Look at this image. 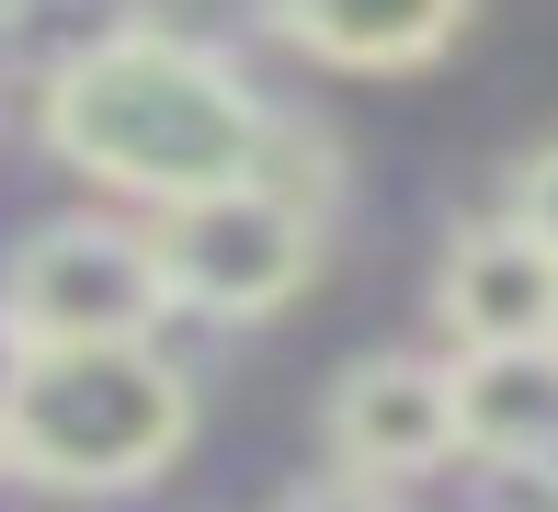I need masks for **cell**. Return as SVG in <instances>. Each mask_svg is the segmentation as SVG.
<instances>
[{"label": "cell", "mask_w": 558, "mask_h": 512, "mask_svg": "<svg viewBox=\"0 0 558 512\" xmlns=\"http://www.w3.org/2000/svg\"><path fill=\"white\" fill-rule=\"evenodd\" d=\"M263 137L274 114L228 58H183V46L125 35V23L46 69V148L137 205H194V194L251 183Z\"/></svg>", "instance_id": "obj_1"}, {"label": "cell", "mask_w": 558, "mask_h": 512, "mask_svg": "<svg viewBox=\"0 0 558 512\" xmlns=\"http://www.w3.org/2000/svg\"><path fill=\"white\" fill-rule=\"evenodd\" d=\"M194 432V388L148 342H92V353H23L0 467L35 490H148Z\"/></svg>", "instance_id": "obj_2"}, {"label": "cell", "mask_w": 558, "mask_h": 512, "mask_svg": "<svg viewBox=\"0 0 558 512\" xmlns=\"http://www.w3.org/2000/svg\"><path fill=\"white\" fill-rule=\"evenodd\" d=\"M137 240H148L160 296L194 307V319H274V307L308 285V263H319V217H296V205L263 194V183L160 205Z\"/></svg>", "instance_id": "obj_3"}, {"label": "cell", "mask_w": 558, "mask_h": 512, "mask_svg": "<svg viewBox=\"0 0 558 512\" xmlns=\"http://www.w3.org/2000/svg\"><path fill=\"white\" fill-rule=\"evenodd\" d=\"M0 319L23 330V353H92V342H148L171 319L160 273H148V240L114 217H69L35 228L0 273Z\"/></svg>", "instance_id": "obj_4"}, {"label": "cell", "mask_w": 558, "mask_h": 512, "mask_svg": "<svg viewBox=\"0 0 558 512\" xmlns=\"http://www.w3.org/2000/svg\"><path fill=\"white\" fill-rule=\"evenodd\" d=\"M456 455V376L422 365V353H365V365L331 388V467L342 478H376V490H399V478L445 467Z\"/></svg>", "instance_id": "obj_5"}, {"label": "cell", "mask_w": 558, "mask_h": 512, "mask_svg": "<svg viewBox=\"0 0 558 512\" xmlns=\"http://www.w3.org/2000/svg\"><path fill=\"white\" fill-rule=\"evenodd\" d=\"M434 307H445L456 353H524V342H558V263L524 240L513 217H468V228L445 240Z\"/></svg>", "instance_id": "obj_6"}, {"label": "cell", "mask_w": 558, "mask_h": 512, "mask_svg": "<svg viewBox=\"0 0 558 512\" xmlns=\"http://www.w3.org/2000/svg\"><path fill=\"white\" fill-rule=\"evenodd\" d=\"M456 455L490 467H547L558 455V342L524 353H456Z\"/></svg>", "instance_id": "obj_7"}, {"label": "cell", "mask_w": 558, "mask_h": 512, "mask_svg": "<svg viewBox=\"0 0 558 512\" xmlns=\"http://www.w3.org/2000/svg\"><path fill=\"white\" fill-rule=\"evenodd\" d=\"M456 23L468 0H274V35H296L319 69H365V81L445 58Z\"/></svg>", "instance_id": "obj_8"}, {"label": "cell", "mask_w": 558, "mask_h": 512, "mask_svg": "<svg viewBox=\"0 0 558 512\" xmlns=\"http://www.w3.org/2000/svg\"><path fill=\"white\" fill-rule=\"evenodd\" d=\"M125 35L183 46V58H228L240 35H274V0H125Z\"/></svg>", "instance_id": "obj_9"}, {"label": "cell", "mask_w": 558, "mask_h": 512, "mask_svg": "<svg viewBox=\"0 0 558 512\" xmlns=\"http://www.w3.org/2000/svg\"><path fill=\"white\" fill-rule=\"evenodd\" d=\"M501 217H513V228H524V240H536V251H547V263H558V137H547V148H536V160H524V171H513V205H501Z\"/></svg>", "instance_id": "obj_10"}, {"label": "cell", "mask_w": 558, "mask_h": 512, "mask_svg": "<svg viewBox=\"0 0 558 512\" xmlns=\"http://www.w3.org/2000/svg\"><path fill=\"white\" fill-rule=\"evenodd\" d=\"M286 512H399V490H376V478H319V490H296Z\"/></svg>", "instance_id": "obj_11"}, {"label": "cell", "mask_w": 558, "mask_h": 512, "mask_svg": "<svg viewBox=\"0 0 558 512\" xmlns=\"http://www.w3.org/2000/svg\"><path fill=\"white\" fill-rule=\"evenodd\" d=\"M12 388H23V330L0 319V422H12Z\"/></svg>", "instance_id": "obj_12"}, {"label": "cell", "mask_w": 558, "mask_h": 512, "mask_svg": "<svg viewBox=\"0 0 558 512\" xmlns=\"http://www.w3.org/2000/svg\"><path fill=\"white\" fill-rule=\"evenodd\" d=\"M0 12H12V0H0Z\"/></svg>", "instance_id": "obj_13"}]
</instances>
